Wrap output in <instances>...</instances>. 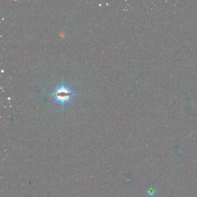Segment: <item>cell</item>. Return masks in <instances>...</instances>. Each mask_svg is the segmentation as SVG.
I'll list each match as a JSON object with an SVG mask.
<instances>
[{
    "label": "cell",
    "mask_w": 197,
    "mask_h": 197,
    "mask_svg": "<svg viewBox=\"0 0 197 197\" xmlns=\"http://www.w3.org/2000/svg\"><path fill=\"white\" fill-rule=\"evenodd\" d=\"M49 95L53 97L56 103L61 105L63 109L64 105L71 101L75 93L70 87L65 86L62 81V84L57 87Z\"/></svg>",
    "instance_id": "6da1fadb"
},
{
    "label": "cell",
    "mask_w": 197,
    "mask_h": 197,
    "mask_svg": "<svg viewBox=\"0 0 197 197\" xmlns=\"http://www.w3.org/2000/svg\"><path fill=\"white\" fill-rule=\"evenodd\" d=\"M156 189L153 187H150L146 191V194L149 197H153L156 195Z\"/></svg>",
    "instance_id": "7a4b0ae2"
}]
</instances>
